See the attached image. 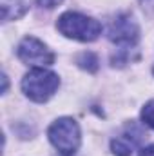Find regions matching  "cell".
<instances>
[{"label":"cell","mask_w":154,"mask_h":156,"mask_svg":"<svg viewBox=\"0 0 154 156\" xmlns=\"http://www.w3.org/2000/svg\"><path fill=\"white\" fill-rule=\"evenodd\" d=\"M37 2H38V5H42V7L53 9V7H56L58 4H62L64 0H37Z\"/></svg>","instance_id":"obj_10"},{"label":"cell","mask_w":154,"mask_h":156,"mask_svg":"<svg viewBox=\"0 0 154 156\" xmlns=\"http://www.w3.org/2000/svg\"><path fill=\"white\" fill-rule=\"evenodd\" d=\"M140 156H154V144L149 145V147H143V149L140 151Z\"/></svg>","instance_id":"obj_11"},{"label":"cell","mask_w":154,"mask_h":156,"mask_svg":"<svg viewBox=\"0 0 154 156\" xmlns=\"http://www.w3.org/2000/svg\"><path fill=\"white\" fill-rule=\"evenodd\" d=\"M2 18L7 20H15L20 18L29 5V0H2Z\"/></svg>","instance_id":"obj_7"},{"label":"cell","mask_w":154,"mask_h":156,"mask_svg":"<svg viewBox=\"0 0 154 156\" xmlns=\"http://www.w3.org/2000/svg\"><path fill=\"white\" fill-rule=\"evenodd\" d=\"M58 85H60L58 75H54L53 71L44 69V67L31 69L22 80L24 93L35 102H47L54 94Z\"/></svg>","instance_id":"obj_2"},{"label":"cell","mask_w":154,"mask_h":156,"mask_svg":"<svg viewBox=\"0 0 154 156\" xmlns=\"http://www.w3.org/2000/svg\"><path fill=\"white\" fill-rule=\"evenodd\" d=\"M142 120L145 125H149L151 129H154V100L147 102L145 107L142 109Z\"/></svg>","instance_id":"obj_9"},{"label":"cell","mask_w":154,"mask_h":156,"mask_svg":"<svg viewBox=\"0 0 154 156\" xmlns=\"http://www.w3.org/2000/svg\"><path fill=\"white\" fill-rule=\"evenodd\" d=\"M107 37L114 45L120 47L121 55H127L125 51H129L131 47H134L138 44L140 29H138V24L132 20L131 15H118L109 24Z\"/></svg>","instance_id":"obj_4"},{"label":"cell","mask_w":154,"mask_h":156,"mask_svg":"<svg viewBox=\"0 0 154 156\" xmlns=\"http://www.w3.org/2000/svg\"><path fill=\"white\" fill-rule=\"evenodd\" d=\"M16 55L24 64L35 66V67L51 66L54 62V55L47 49V45L44 42H40L38 38H33V37H26L18 44Z\"/></svg>","instance_id":"obj_5"},{"label":"cell","mask_w":154,"mask_h":156,"mask_svg":"<svg viewBox=\"0 0 154 156\" xmlns=\"http://www.w3.org/2000/svg\"><path fill=\"white\" fill-rule=\"evenodd\" d=\"M142 138H143V133L136 125H131L111 142V149L116 156H131L136 145L142 142Z\"/></svg>","instance_id":"obj_6"},{"label":"cell","mask_w":154,"mask_h":156,"mask_svg":"<svg viewBox=\"0 0 154 156\" xmlns=\"http://www.w3.org/2000/svg\"><path fill=\"white\" fill-rule=\"evenodd\" d=\"M58 31L64 37L78 40V42H93L100 37L102 24L82 13L67 11L58 18Z\"/></svg>","instance_id":"obj_1"},{"label":"cell","mask_w":154,"mask_h":156,"mask_svg":"<svg viewBox=\"0 0 154 156\" xmlns=\"http://www.w3.org/2000/svg\"><path fill=\"white\" fill-rule=\"evenodd\" d=\"M47 134L62 156H73L80 147V127L73 118H58L49 127Z\"/></svg>","instance_id":"obj_3"},{"label":"cell","mask_w":154,"mask_h":156,"mask_svg":"<svg viewBox=\"0 0 154 156\" xmlns=\"http://www.w3.org/2000/svg\"><path fill=\"white\" fill-rule=\"evenodd\" d=\"M78 64H80L83 69H89V71H96V69H98V58H96L93 53H83V55L78 58Z\"/></svg>","instance_id":"obj_8"}]
</instances>
